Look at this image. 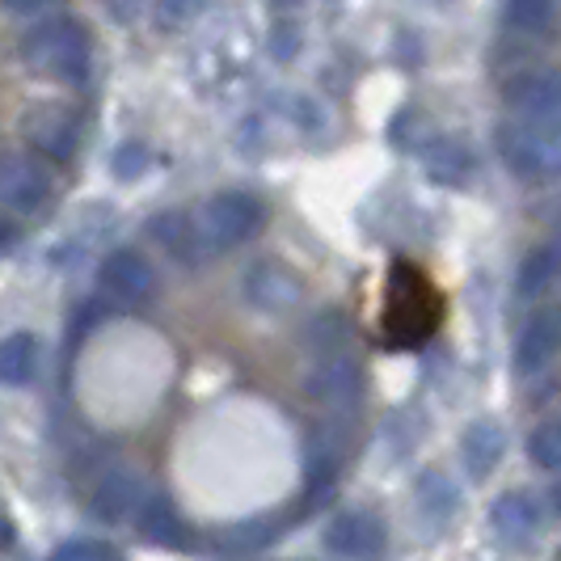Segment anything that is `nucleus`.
<instances>
[{
  "instance_id": "nucleus-14",
  "label": "nucleus",
  "mask_w": 561,
  "mask_h": 561,
  "mask_svg": "<svg viewBox=\"0 0 561 561\" xmlns=\"http://www.w3.org/2000/svg\"><path fill=\"white\" fill-rule=\"evenodd\" d=\"M144 494H148V485H144L140 473H131V469H111L106 478L98 481V490H93V515L102 519V524H127L131 515H136V506L144 503Z\"/></svg>"
},
{
  "instance_id": "nucleus-17",
  "label": "nucleus",
  "mask_w": 561,
  "mask_h": 561,
  "mask_svg": "<svg viewBox=\"0 0 561 561\" xmlns=\"http://www.w3.org/2000/svg\"><path fill=\"white\" fill-rule=\"evenodd\" d=\"M473 169H478L473 152L460 140H451V136H435L422 148V173L431 182H439V186H465L473 178Z\"/></svg>"
},
{
  "instance_id": "nucleus-15",
  "label": "nucleus",
  "mask_w": 561,
  "mask_h": 561,
  "mask_svg": "<svg viewBox=\"0 0 561 561\" xmlns=\"http://www.w3.org/2000/svg\"><path fill=\"white\" fill-rule=\"evenodd\" d=\"M506 451V431L503 422L494 419H478L465 435H460V460H465V473L473 481H485Z\"/></svg>"
},
{
  "instance_id": "nucleus-28",
  "label": "nucleus",
  "mask_w": 561,
  "mask_h": 561,
  "mask_svg": "<svg viewBox=\"0 0 561 561\" xmlns=\"http://www.w3.org/2000/svg\"><path fill=\"white\" fill-rule=\"evenodd\" d=\"M144 169H148V148L144 144H123L118 152H114V178H140Z\"/></svg>"
},
{
  "instance_id": "nucleus-30",
  "label": "nucleus",
  "mask_w": 561,
  "mask_h": 561,
  "mask_svg": "<svg viewBox=\"0 0 561 561\" xmlns=\"http://www.w3.org/2000/svg\"><path fill=\"white\" fill-rule=\"evenodd\" d=\"M18 237H22V228H18V220H13V211L0 207V250L18 245Z\"/></svg>"
},
{
  "instance_id": "nucleus-20",
  "label": "nucleus",
  "mask_w": 561,
  "mask_h": 561,
  "mask_svg": "<svg viewBox=\"0 0 561 561\" xmlns=\"http://www.w3.org/2000/svg\"><path fill=\"white\" fill-rule=\"evenodd\" d=\"M34 371H38V337L26 330L0 337V385L22 389L34 380Z\"/></svg>"
},
{
  "instance_id": "nucleus-21",
  "label": "nucleus",
  "mask_w": 561,
  "mask_h": 561,
  "mask_svg": "<svg viewBox=\"0 0 561 561\" xmlns=\"http://www.w3.org/2000/svg\"><path fill=\"white\" fill-rule=\"evenodd\" d=\"M558 275V245H540L524 257V266H519V279H515V291L524 296V300H533L540 296L549 283Z\"/></svg>"
},
{
  "instance_id": "nucleus-1",
  "label": "nucleus",
  "mask_w": 561,
  "mask_h": 561,
  "mask_svg": "<svg viewBox=\"0 0 561 561\" xmlns=\"http://www.w3.org/2000/svg\"><path fill=\"white\" fill-rule=\"evenodd\" d=\"M18 56L38 81L51 84H84L93 72V38L81 18H43L22 34Z\"/></svg>"
},
{
  "instance_id": "nucleus-19",
  "label": "nucleus",
  "mask_w": 561,
  "mask_h": 561,
  "mask_svg": "<svg viewBox=\"0 0 561 561\" xmlns=\"http://www.w3.org/2000/svg\"><path fill=\"white\" fill-rule=\"evenodd\" d=\"M305 460H309V469H305V494H309V506H312L334 490L337 473H342V439H337V435H325V431H317V435L309 439Z\"/></svg>"
},
{
  "instance_id": "nucleus-32",
  "label": "nucleus",
  "mask_w": 561,
  "mask_h": 561,
  "mask_svg": "<svg viewBox=\"0 0 561 561\" xmlns=\"http://www.w3.org/2000/svg\"><path fill=\"white\" fill-rule=\"evenodd\" d=\"M266 4H271V9H279V13H287V9H300L305 0H266Z\"/></svg>"
},
{
  "instance_id": "nucleus-27",
  "label": "nucleus",
  "mask_w": 561,
  "mask_h": 561,
  "mask_svg": "<svg viewBox=\"0 0 561 561\" xmlns=\"http://www.w3.org/2000/svg\"><path fill=\"white\" fill-rule=\"evenodd\" d=\"M203 9V0H157V22L165 30H182Z\"/></svg>"
},
{
  "instance_id": "nucleus-25",
  "label": "nucleus",
  "mask_w": 561,
  "mask_h": 561,
  "mask_svg": "<svg viewBox=\"0 0 561 561\" xmlns=\"http://www.w3.org/2000/svg\"><path fill=\"white\" fill-rule=\"evenodd\" d=\"M528 460H533L536 469H545V473H553L561 465V426L553 419L540 422L528 435Z\"/></svg>"
},
{
  "instance_id": "nucleus-18",
  "label": "nucleus",
  "mask_w": 561,
  "mask_h": 561,
  "mask_svg": "<svg viewBox=\"0 0 561 561\" xmlns=\"http://www.w3.org/2000/svg\"><path fill=\"white\" fill-rule=\"evenodd\" d=\"M131 519H136L144 540H152V545H165V549L186 545V519H182V511L165 494H144V503L136 506Z\"/></svg>"
},
{
  "instance_id": "nucleus-3",
  "label": "nucleus",
  "mask_w": 561,
  "mask_h": 561,
  "mask_svg": "<svg viewBox=\"0 0 561 561\" xmlns=\"http://www.w3.org/2000/svg\"><path fill=\"white\" fill-rule=\"evenodd\" d=\"M195 225L203 245L216 257V253L237 250V245H245V241H253L262 232V225H266V203L253 195V191H220V195H211L198 207Z\"/></svg>"
},
{
  "instance_id": "nucleus-13",
  "label": "nucleus",
  "mask_w": 561,
  "mask_h": 561,
  "mask_svg": "<svg viewBox=\"0 0 561 561\" xmlns=\"http://www.w3.org/2000/svg\"><path fill=\"white\" fill-rule=\"evenodd\" d=\"M558 309H545L536 312L533 321L524 325V334H519V342H515V376H540L545 367L558 359Z\"/></svg>"
},
{
  "instance_id": "nucleus-2",
  "label": "nucleus",
  "mask_w": 561,
  "mask_h": 561,
  "mask_svg": "<svg viewBox=\"0 0 561 561\" xmlns=\"http://www.w3.org/2000/svg\"><path fill=\"white\" fill-rule=\"evenodd\" d=\"M439 317H444V300H439L435 283L426 279L414 262L397 257L389 266V279H385V312H380L385 342L397 351H414L435 334Z\"/></svg>"
},
{
  "instance_id": "nucleus-11",
  "label": "nucleus",
  "mask_w": 561,
  "mask_h": 561,
  "mask_svg": "<svg viewBox=\"0 0 561 561\" xmlns=\"http://www.w3.org/2000/svg\"><path fill=\"white\" fill-rule=\"evenodd\" d=\"M321 540L337 558H376L385 549V524L371 511H337Z\"/></svg>"
},
{
  "instance_id": "nucleus-6",
  "label": "nucleus",
  "mask_w": 561,
  "mask_h": 561,
  "mask_svg": "<svg viewBox=\"0 0 561 561\" xmlns=\"http://www.w3.org/2000/svg\"><path fill=\"white\" fill-rule=\"evenodd\" d=\"M305 389L317 405H325L330 414H355L359 410V401H364V371L359 364L351 359V355H321V364L309 371V380H305Z\"/></svg>"
},
{
  "instance_id": "nucleus-9",
  "label": "nucleus",
  "mask_w": 561,
  "mask_h": 561,
  "mask_svg": "<svg viewBox=\"0 0 561 561\" xmlns=\"http://www.w3.org/2000/svg\"><path fill=\"white\" fill-rule=\"evenodd\" d=\"M503 102L515 118H524L533 127H545V131L558 127V77L553 72L524 68L519 77H506Z\"/></svg>"
},
{
  "instance_id": "nucleus-10",
  "label": "nucleus",
  "mask_w": 561,
  "mask_h": 561,
  "mask_svg": "<svg viewBox=\"0 0 561 561\" xmlns=\"http://www.w3.org/2000/svg\"><path fill=\"white\" fill-rule=\"evenodd\" d=\"M245 300H250L257 312H291L305 296V279L283 266L279 257H262L245 271Z\"/></svg>"
},
{
  "instance_id": "nucleus-23",
  "label": "nucleus",
  "mask_w": 561,
  "mask_h": 561,
  "mask_svg": "<svg viewBox=\"0 0 561 561\" xmlns=\"http://www.w3.org/2000/svg\"><path fill=\"white\" fill-rule=\"evenodd\" d=\"M351 342V321L342 317V312H317L309 321V346L312 351H321V355H334Z\"/></svg>"
},
{
  "instance_id": "nucleus-22",
  "label": "nucleus",
  "mask_w": 561,
  "mask_h": 561,
  "mask_svg": "<svg viewBox=\"0 0 561 561\" xmlns=\"http://www.w3.org/2000/svg\"><path fill=\"white\" fill-rule=\"evenodd\" d=\"M553 22V0H506L503 26L511 34H545Z\"/></svg>"
},
{
  "instance_id": "nucleus-7",
  "label": "nucleus",
  "mask_w": 561,
  "mask_h": 561,
  "mask_svg": "<svg viewBox=\"0 0 561 561\" xmlns=\"http://www.w3.org/2000/svg\"><path fill=\"white\" fill-rule=\"evenodd\" d=\"M51 198V178L26 152H0V207L13 216H34Z\"/></svg>"
},
{
  "instance_id": "nucleus-5",
  "label": "nucleus",
  "mask_w": 561,
  "mask_h": 561,
  "mask_svg": "<svg viewBox=\"0 0 561 561\" xmlns=\"http://www.w3.org/2000/svg\"><path fill=\"white\" fill-rule=\"evenodd\" d=\"M18 136L34 157H47V161L64 165L81 148V118L59 102H34L18 114Z\"/></svg>"
},
{
  "instance_id": "nucleus-8",
  "label": "nucleus",
  "mask_w": 561,
  "mask_h": 561,
  "mask_svg": "<svg viewBox=\"0 0 561 561\" xmlns=\"http://www.w3.org/2000/svg\"><path fill=\"white\" fill-rule=\"evenodd\" d=\"M98 287L114 305H148L157 291L152 262L136 250H111L98 266Z\"/></svg>"
},
{
  "instance_id": "nucleus-12",
  "label": "nucleus",
  "mask_w": 561,
  "mask_h": 561,
  "mask_svg": "<svg viewBox=\"0 0 561 561\" xmlns=\"http://www.w3.org/2000/svg\"><path fill=\"white\" fill-rule=\"evenodd\" d=\"M148 237H152L173 262H182V266H203V262L211 257V250H207L203 237H198V225L191 211H161V216H152V220H148Z\"/></svg>"
},
{
  "instance_id": "nucleus-26",
  "label": "nucleus",
  "mask_w": 561,
  "mask_h": 561,
  "mask_svg": "<svg viewBox=\"0 0 561 561\" xmlns=\"http://www.w3.org/2000/svg\"><path fill=\"white\" fill-rule=\"evenodd\" d=\"M114 558H118V549L106 545V540H98V536H72V540L56 545V561H114Z\"/></svg>"
},
{
  "instance_id": "nucleus-16",
  "label": "nucleus",
  "mask_w": 561,
  "mask_h": 561,
  "mask_svg": "<svg viewBox=\"0 0 561 561\" xmlns=\"http://www.w3.org/2000/svg\"><path fill=\"white\" fill-rule=\"evenodd\" d=\"M490 524L503 540H528L545 524V506L528 490H506L503 499L490 506Z\"/></svg>"
},
{
  "instance_id": "nucleus-29",
  "label": "nucleus",
  "mask_w": 561,
  "mask_h": 561,
  "mask_svg": "<svg viewBox=\"0 0 561 561\" xmlns=\"http://www.w3.org/2000/svg\"><path fill=\"white\" fill-rule=\"evenodd\" d=\"M275 533L271 524H245V528H232L225 540V549H257V545H271Z\"/></svg>"
},
{
  "instance_id": "nucleus-24",
  "label": "nucleus",
  "mask_w": 561,
  "mask_h": 561,
  "mask_svg": "<svg viewBox=\"0 0 561 561\" xmlns=\"http://www.w3.org/2000/svg\"><path fill=\"white\" fill-rule=\"evenodd\" d=\"M419 503L431 519H448L451 511H456V485H451L439 469H435V473H422L419 478Z\"/></svg>"
},
{
  "instance_id": "nucleus-4",
  "label": "nucleus",
  "mask_w": 561,
  "mask_h": 561,
  "mask_svg": "<svg viewBox=\"0 0 561 561\" xmlns=\"http://www.w3.org/2000/svg\"><path fill=\"white\" fill-rule=\"evenodd\" d=\"M494 148L519 182H545L558 169V148H553V131L533 127L524 118H503L494 127Z\"/></svg>"
},
{
  "instance_id": "nucleus-31",
  "label": "nucleus",
  "mask_w": 561,
  "mask_h": 561,
  "mask_svg": "<svg viewBox=\"0 0 561 561\" xmlns=\"http://www.w3.org/2000/svg\"><path fill=\"white\" fill-rule=\"evenodd\" d=\"M47 4H56V0H4V9H13V13H38Z\"/></svg>"
}]
</instances>
